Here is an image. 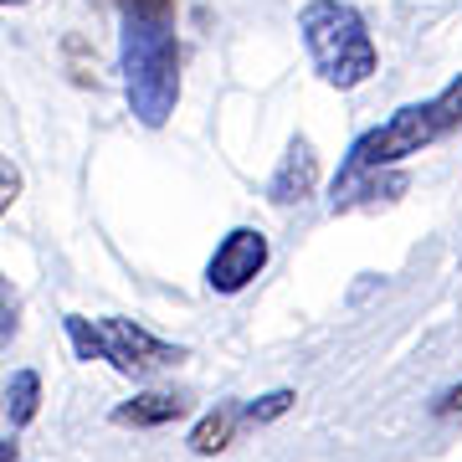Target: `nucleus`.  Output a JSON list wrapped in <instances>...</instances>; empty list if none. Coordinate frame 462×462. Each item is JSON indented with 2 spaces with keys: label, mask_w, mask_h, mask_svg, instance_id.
I'll list each match as a JSON object with an SVG mask.
<instances>
[{
  "label": "nucleus",
  "mask_w": 462,
  "mask_h": 462,
  "mask_svg": "<svg viewBox=\"0 0 462 462\" xmlns=\"http://www.w3.org/2000/svg\"><path fill=\"white\" fill-rule=\"evenodd\" d=\"M231 427H236V411H226V406L206 411V416L196 421V431H190V452H200V457L221 452V447L231 442Z\"/></svg>",
  "instance_id": "1a4fd4ad"
},
{
  "label": "nucleus",
  "mask_w": 462,
  "mask_h": 462,
  "mask_svg": "<svg viewBox=\"0 0 462 462\" xmlns=\"http://www.w3.org/2000/svg\"><path fill=\"white\" fill-rule=\"evenodd\" d=\"M16 196H21V170L11 165L5 154H0V216H5L11 206H16Z\"/></svg>",
  "instance_id": "f8f14e48"
},
{
  "label": "nucleus",
  "mask_w": 462,
  "mask_h": 462,
  "mask_svg": "<svg viewBox=\"0 0 462 462\" xmlns=\"http://www.w3.org/2000/svg\"><path fill=\"white\" fill-rule=\"evenodd\" d=\"M16 329V303H11V293H5V282H0V339Z\"/></svg>",
  "instance_id": "4468645a"
},
{
  "label": "nucleus",
  "mask_w": 462,
  "mask_h": 462,
  "mask_svg": "<svg viewBox=\"0 0 462 462\" xmlns=\"http://www.w3.org/2000/svg\"><path fill=\"white\" fill-rule=\"evenodd\" d=\"M0 462H16V442H0Z\"/></svg>",
  "instance_id": "dca6fc26"
},
{
  "label": "nucleus",
  "mask_w": 462,
  "mask_h": 462,
  "mask_svg": "<svg viewBox=\"0 0 462 462\" xmlns=\"http://www.w3.org/2000/svg\"><path fill=\"white\" fill-rule=\"evenodd\" d=\"M293 391H267V396H257L252 406H242V421H252V427H263V421H278L288 406H293Z\"/></svg>",
  "instance_id": "9d476101"
},
{
  "label": "nucleus",
  "mask_w": 462,
  "mask_h": 462,
  "mask_svg": "<svg viewBox=\"0 0 462 462\" xmlns=\"http://www.w3.org/2000/svg\"><path fill=\"white\" fill-rule=\"evenodd\" d=\"M185 416V401L170 391H144V396L114 406V427H170Z\"/></svg>",
  "instance_id": "0eeeda50"
},
{
  "label": "nucleus",
  "mask_w": 462,
  "mask_h": 462,
  "mask_svg": "<svg viewBox=\"0 0 462 462\" xmlns=\"http://www.w3.org/2000/svg\"><path fill=\"white\" fill-rule=\"evenodd\" d=\"M0 5H26V0H0Z\"/></svg>",
  "instance_id": "f3484780"
},
{
  "label": "nucleus",
  "mask_w": 462,
  "mask_h": 462,
  "mask_svg": "<svg viewBox=\"0 0 462 462\" xmlns=\"http://www.w3.org/2000/svg\"><path fill=\"white\" fill-rule=\"evenodd\" d=\"M447 134L442 114H437V103H411V108H401V114H391L380 129L360 134L355 139V149H349V165L339 170V185L360 180V175H375V170L385 165H401V160H411V154H421L427 144H437Z\"/></svg>",
  "instance_id": "20e7f679"
},
{
  "label": "nucleus",
  "mask_w": 462,
  "mask_h": 462,
  "mask_svg": "<svg viewBox=\"0 0 462 462\" xmlns=\"http://www.w3.org/2000/svg\"><path fill=\"white\" fill-rule=\"evenodd\" d=\"M431 411H437V416H452V411H462V385H452V391H447V396L437 401Z\"/></svg>",
  "instance_id": "2eb2a0df"
},
{
  "label": "nucleus",
  "mask_w": 462,
  "mask_h": 462,
  "mask_svg": "<svg viewBox=\"0 0 462 462\" xmlns=\"http://www.w3.org/2000/svg\"><path fill=\"white\" fill-rule=\"evenodd\" d=\"M118 11H165V16H175V0H118Z\"/></svg>",
  "instance_id": "ddd939ff"
},
{
  "label": "nucleus",
  "mask_w": 462,
  "mask_h": 462,
  "mask_svg": "<svg viewBox=\"0 0 462 462\" xmlns=\"http://www.w3.org/2000/svg\"><path fill=\"white\" fill-rule=\"evenodd\" d=\"M36 406H42V375L36 370H16L11 385H5V416H11V427H32Z\"/></svg>",
  "instance_id": "6e6552de"
},
{
  "label": "nucleus",
  "mask_w": 462,
  "mask_h": 462,
  "mask_svg": "<svg viewBox=\"0 0 462 462\" xmlns=\"http://www.w3.org/2000/svg\"><path fill=\"white\" fill-rule=\"evenodd\" d=\"M298 32H303V47L314 57L319 78L329 88H360L375 78V42H370V26L355 5L345 0H309L303 16H298Z\"/></svg>",
  "instance_id": "f03ea898"
},
{
  "label": "nucleus",
  "mask_w": 462,
  "mask_h": 462,
  "mask_svg": "<svg viewBox=\"0 0 462 462\" xmlns=\"http://www.w3.org/2000/svg\"><path fill=\"white\" fill-rule=\"evenodd\" d=\"M124 78H129L134 118L160 129L180 103L175 16H165V11H124Z\"/></svg>",
  "instance_id": "f257e3e1"
},
{
  "label": "nucleus",
  "mask_w": 462,
  "mask_h": 462,
  "mask_svg": "<svg viewBox=\"0 0 462 462\" xmlns=\"http://www.w3.org/2000/svg\"><path fill=\"white\" fill-rule=\"evenodd\" d=\"M319 185V160H314V144L309 139H293L288 154H282V165L273 170V180H267V200L273 206H298V200H309Z\"/></svg>",
  "instance_id": "423d86ee"
},
{
  "label": "nucleus",
  "mask_w": 462,
  "mask_h": 462,
  "mask_svg": "<svg viewBox=\"0 0 462 462\" xmlns=\"http://www.w3.org/2000/svg\"><path fill=\"white\" fill-rule=\"evenodd\" d=\"M67 339L78 349V360H108L118 375L149 380L170 370V365L185 360L180 345L170 339H154L149 329L129 324V319H83V314H67Z\"/></svg>",
  "instance_id": "7ed1b4c3"
},
{
  "label": "nucleus",
  "mask_w": 462,
  "mask_h": 462,
  "mask_svg": "<svg viewBox=\"0 0 462 462\" xmlns=\"http://www.w3.org/2000/svg\"><path fill=\"white\" fill-rule=\"evenodd\" d=\"M431 103H437V114H442L447 134H452V129L462 124V78H452V83H447V88H442V93H437Z\"/></svg>",
  "instance_id": "9b49d317"
},
{
  "label": "nucleus",
  "mask_w": 462,
  "mask_h": 462,
  "mask_svg": "<svg viewBox=\"0 0 462 462\" xmlns=\"http://www.w3.org/2000/svg\"><path fill=\"white\" fill-rule=\"evenodd\" d=\"M267 257H273V247H267V236L257 226H236L221 236V247L211 252V263H206V288L211 293H242V288H252V282L263 278Z\"/></svg>",
  "instance_id": "39448f33"
}]
</instances>
